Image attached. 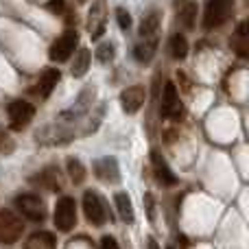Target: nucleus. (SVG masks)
Listing matches in <instances>:
<instances>
[{
  "label": "nucleus",
  "instance_id": "obj_1",
  "mask_svg": "<svg viewBox=\"0 0 249 249\" xmlns=\"http://www.w3.org/2000/svg\"><path fill=\"white\" fill-rule=\"evenodd\" d=\"M83 212H86L88 223L94 225V228H103L112 219L107 201H105V197L99 190H86L83 193Z\"/></svg>",
  "mask_w": 249,
  "mask_h": 249
},
{
  "label": "nucleus",
  "instance_id": "obj_2",
  "mask_svg": "<svg viewBox=\"0 0 249 249\" xmlns=\"http://www.w3.org/2000/svg\"><path fill=\"white\" fill-rule=\"evenodd\" d=\"M234 16V0H208L203 9V29L212 31L223 26Z\"/></svg>",
  "mask_w": 249,
  "mask_h": 249
},
{
  "label": "nucleus",
  "instance_id": "obj_3",
  "mask_svg": "<svg viewBox=\"0 0 249 249\" xmlns=\"http://www.w3.org/2000/svg\"><path fill=\"white\" fill-rule=\"evenodd\" d=\"M16 208L20 212V216L33 221V223H42L46 219V203L42 201V197L35 193H22L16 197Z\"/></svg>",
  "mask_w": 249,
  "mask_h": 249
},
{
  "label": "nucleus",
  "instance_id": "obj_4",
  "mask_svg": "<svg viewBox=\"0 0 249 249\" xmlns=\"http://www.w3.org/2000/svg\"><path fill=\"white\" fill-rule=\"evenodd\" d=\"M77 44H79V33L72 29V26H68V29H66L64 33L51 44V48H48V57H51V61H55V64H64V61H68L70 57H72Z\"/></svg>",
  "mask_w": 249,
  "mask_h": 249
},
{
  "label": "nucleus",
  "instance_id": "obj_5",
  "mask_svg": "<svg viewBox=\"0 0 249 249\" xmlns=\"http://www.w3.org/2000/svg\"><path fill=\"white\" fill-rule=\"evenodd\" d=\"M24 234V223L13 210L2 208L0 210V243L4 245H16Z\"/></svg>",
  "mask_w": 249,
  "mask_h": 249
},
{
  "label": "nucleus",
  "instance_id": "obj_6",
  "mask_svg": "<svg viewBox=\"0 0 249 249\" xmlns=\"http://www.w3.org/2000/svg\"><path fill=\"white\" fill-rule=\"evenodd\" d=\"M7 116H9V127H11L13 131H22V129L29 127V123L35 118V105L26 99H16L9 103Z\"/></svg>",
  "mask_w": 249,
  "mask_h": 249
},
{
  "label": "nucleus",
  "instance_id": "obj_7",
  "mask_svg": "<svg viewBox=\"0 0 249 249\" xmlns=\"http://www.w3.org/2000/svg\"><path fill=\"white\" fill-rule=\"evenodd\" d=\"M160 114H162V118H168V121H181L184 118V105H181L177 88L173 81L164 83L162 101H160Z\"/></svg>",
  "mask_w": 249,
  "mask_h": 249
},
{
  "label": "nucleus",
  "instance_id": "obj_8",
  "mask_svg": "<svg viewBox=\"0 0 249 249\" xmlns=\"http://www.w3.org/2000/svg\"><path fill=\"white\" fill-rule=\"evenodd\" d=\"M53 223L59 232H70L77 225V203L72 197H61L55 206Z\"/></svg>",
  "mask_w": 249,
  "mask_h": 249
},
{
  "label": "nucleus",
  "instance_id": "obj_9",
  "mask_svg": "<svg viewBox=\"0 0 249 249\" xmlns=\"http://www.w3.org/2000/svg\"><path fill=\"white\" fill-rule=\"evenodd\" d=\"M59 79H61V72L57 68H44L42 72H39L35 86L29 88V94L35 96V99H39V101H46L48 96L53 94V90L57 88Z\"/></svg>",
  "mask_w": 249,
  "mask_h": 249
},
{
  "label": "nucleus",
  "instance_id": "obj_10",
  "mask_svg": "<svg viewBox=\"0 0 249 249\" xmlns=\"http://www.w3.org/2000/svg\"><path fill=\"white\" fill-rule=\"evenodd\" d=\"M92 171H94L96 179L105 181V184H121V166L114 155H105L92 162Z\"/></svg>",
  "mask_w": 249,
  "mask_h": 249
},
{
  "label": "nucleus",
  "instance_id": "obj_11",
  "mask_svg": "<svg viewBox=\"0 0 249 249\" xmlns=\"http://www.w3.org/2000/svg\"><path fill=\"white\" fill-rule=\"evenodd\" d=\"M29 181L33 186H39V188L48 190V193H59L61 190V173L57 166H44L42 171H37L35 175L29 177Z\"/></svg>",
  "mask_w": 249,
  "mask_h": 249
},
{
  "label": "nucleus",
  "instance_id": "obj_12",
  "mask_svg": "<svg viewBox=\"0 0 249 249\" xmlns=\"http://www.w3.org/2000/svg\"><path fill=\"white\" fill-rule=\"evenodd\" d=\"M151 168H153V177L158 179L160 186H164V188H171V186L177 184L175 173L171 171L168 162L164 160V155L160 153V151H151Z\"/></svg>",
  "mask_w": 249,
  "mask_h": 249
},
{
  "label": "nucleus",
  "instance_id": "obj_13",
  "mask_svg": "<svg viewBox=\"0 0 249 249\" xmlns=\"http://www.w3.org/2000/svg\"><path fill=\"white\" fill-rule=\"evenodd\" d=\"M144 101H146L144 86H129L121 92V107H123L124 114H129V116L140 112V107L144 105Z\"/></svg>",
  "mask_w": 249,
  "mask_h": 249
},
{
  "label": "nucleus",
  "instance_id": "obj_14",
  "mask_svg": "<svg viewBox=\"0 0 249 249\" xmlns=\"http://www.w3.org/2000/svg\"><path fill=\"white\" fill-rule=\"evenodd\" d=\"M105 22H107V7L105 0H94L88 16V31H90L92 39H99L105 33Z\"/></svg>",
  "mask_w": 249,
  "mask_h": 249
},
{
  "label": "nucleus",
  "instance_id": "obj_15",
  "mask_svg": "<svg viewBox=\"0 0 249 249\" xmlns=\"http://www.w3.org/2000/svg\"><path fill=\"white\" fill-rule=\"evenodd\" d=\"M230 46H232V51L236 53L241 59H245L249 55V37H247V22H241V24L236 26V31L232 33V37H230Z\"/></svg>",
  "mask_w": 249,
  "mask_h": 249
},
{
  "label": "nucleus",
  "instance_id": "obj_16",
  "mask_svg": "<svg viewBox=\"0 0 249 249\" xmlns=\"http://www.w3.org/2000/svg\"><path fill=\"white\" fill-rule=\"evenodd\" d=\"M155 53H158V37H149V39H142L136 48H133V57H136L138 64L146 66L153 61Z\"/></svg>",
  "mask_w": 249,
  "mask_h": 249
},
{
  "label": "nucleus",
  "instance_id": "obj_17",
  "mask_svg": "<svg viewBox=\"0 0 249 249\" xmlns=\"http://www.w3.org/2000/svg\"><path fill=\"white\" fill-rule=\"evenodd\" d=\"M160 24H162V16H160V11H149V13H146V16L140 20V29H138V33H140L142 39L158 37Z\"/></svg>",
  "mask_w": 249,
  "mask_h": 249
},
{
  "label": "nucleus",
  "instance_id": "obj_18",
  "mask_svg": "<svg viewBox=\"0 0 249 249\" xmlns=\"http://www.w3.org/2000/svg\"><path fill=\"white\" fill-rule=\"evenodd\" d=\"M197 9L199 7L195 0H186L179 7V11H177V22H179V26H184L186 31H193L195 24H197Z\"/></svg>",
  "mask_w": 249,
  "mask_h": 249
},
{
  "label": "nucleus",
  "instance_id": "obj_19",
  "mask_svg": "<svg viewBox=\"0 0 249 249\" xmlns=\"http://www.w3.org/2000/svg\"><path fill=\"white\" fill-rule=\"evenodd\" d=\"M114 203H116V210L121 214V219L124 221L127 225H131L136 221V212H133V206H131V197L127 193H116L114 195Z\"/></svg>",
  "mask_w": 249,
  "mask_h": 249
},
{
  "label": "nucleus",
  "instance_id": "obj_20",
  "mask_svg": "<svg viewBox=\"0 0 249 249\" xmlns=\"http://www.w3.org/2000/svg\"><path fill=\"white\" fill-rule=\"evenodd\" d=\"M168 53H171V57L175 61L186 59V55H188V39H186L184 33L171 35V39H168Z\"/></svg>",
  "mask_w": 249,
  "mask_h": 249
},
{
  "label": "nucleus",
  "instance_id": "obj_21",
  "mask_svg": "<svg viewBox=\"0 0 249 249\" xmlns=\"http://www.w3.org/2000/svg\"><path fill=\"white\" fill-rule=\"evenodd\" d=\"M66 173H68L70 181H72L74 186L83 184V181H86V175H88L86 166H83V162L79 158H68L66 160Z\"/></svg>",
  "mask_w": 249,
  "mask_h": 249
},
{
  "label": "nucleus",
  "instance_id": "obj_22",
  "mask_svg": "<svg viewBox=\"0 0 249 249\" xmlns=\"http://www.w3.org/2000/svg\"><path fill=\"white\" fill-rule=\"evenodd\" d=\"M55 236L51 232H35L29 236L24 249H55Z\"/></svg>",
  "mask_w": 249,
  "mask_h": 249
},
{
  "label": "nucleus",
  "instance_id": "obj_23",
  "mask_svg": "<svg viewBox=\"0 0 249 249\" xmlns=\"http://www.w3.org/2000/svg\"><path fill=\"white\" fill-rule=\"evenodd\" d=\"M90 64H92V53L88 51V48H81V51L77 53V57H74V64H72V77L74 79H81L83 74L90 70Z\"/></svg>",
  "mask_w": 249,
  "mask_h": 249
},
{
  "label": "nucleus",
  "instance_id": "obj_24",
  "mask_svg": "<svg viewBox=\"0 0 249 249\" xmlns=\"http://www.w3.org/2000/svg\"><path fill=\"white\" fill-rule=\"evenodd\" d=\"M94 57H96V61H99V64H109V61L116 57V46H114L112 42L99 44V46H96Z\"/></svg>",
  "mask_w": 249,
  "mask_h": 249
},
{
  "label": "nucleus",
  "instance_id": "obj_25",
  "mask_svg": "<svg viewBox=\"0 0 249 249\" xmlns=\"http://www.w3.org/2000/svg\"><path fill=\"white\" fill-rule=\"evenodd\" d=\"M16 151V140L11 138V133L4 127H0V153L2 155H11Z\"/></svg>",
  "mask_w": 249,
  "mask_h": 249
},
{
  "label": "nucleus",
  "instance_id": "obj_26",
  "mask_svg": "<svg viewBox=\"0 0 249 249\" xmlns=\"http://www.w3.org/2000/svg\"><path fill=\"white\" fill-rule=\"evenodd\" d=\"M116 20H118V26H121L123 31H129V26H131V16H129L127 9H123V7L116 9Z\"/></svg>",
  "mask_w": 249,
  "mask_h": 249
},
{
  "label": "nucleus",
  "instance_id": "obj_27",
  "mask_svg": "<svg viewBox=\"0 0 249 249\" xmlns=\"http://www.w3.org/2000/svg\"><path fill=\"white\" fill-rule=\"evenodd\" d=\"M46 9L51 13H55V16H64V13L68 11V7H66V0H48Z\"/></svg>",
  "mask_w": 249,
  "mask_h": 249
},
{
  "label": "nucleus",
  "instance_id": "obj_28",
  "mask_svg": "<svg viewBox=\"0 0 249 249\" xmlns=\"http://www.w3.org/2000/svg\"><path fill=\"white\" fill-rule=\"evenodd\" d=\"M142 201H144L146 216H149V221H155V203H153V195H151V193H144Z\"/></svg>",
  "mask_w": 249,
  "mask_h": 249
},
{
  "label": "nucleus",
  "instance_id": "obj_29",
  "mask_svg": "<svg viewBox=\"0 0 249 249\" xmlns=\"http://www.w3.org/2000/svg\"><path fill=\"white\" fill-rule=\"evenodd\" d=\"M101 249H121L114 236H103L101 238Z\"/></svg>",
  "mask_w": 249,
  "mask_h": 249
},
{
  "label": "nucleus",
  "instance_id": "obj_30",
  "mask_svg": "<svg viewBox=\"0 0 249 249\" xmlns=\"http://www.w3.org/2000/svg\"><path fill=\"white\" fill-rule=\"evenodd\" d=\"M146 247H149V249H160V245H158V241H155V238H153V236H149V238H146Z\"/></svg>",
  "mask_w": 249,
  "mask_h": 249
},
{
  "label": "nucleus",
  "instance_id": "obj_31",
  "mask_svg": "<svg viewBox=\"0 0 249 249\" xmlns=\"http://www.w3.org/2000/svg\"><path fill=\"white\" fill-rule=\"evenodd\" d=\"M166 249H175V247H173V245H168V247H166Z\"/></svg>",
  "mask_w": 249,
  "mask_h": 249
},
{
  "label": "nucleus",
  "instance_id": "obj_32",
  "mask_svg": "<svg viewBox=\"0 0 249 249\" xmlns=\"http://www.w3.org/2000/svg\"><path fill=\"white\" fill-rule=\"evenodd\" d=\"M79 2H86V0H79Z\"/></svg>",
  "mask_w": 249,
  "mask_h": 249
}]
</instances>
